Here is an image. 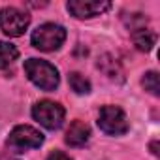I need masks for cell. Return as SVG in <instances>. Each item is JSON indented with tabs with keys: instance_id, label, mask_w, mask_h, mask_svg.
Returning a JSON list of instances; mask_svg holds the SVG:
<instances>
[{
	"instance_id": "ba28073f",
	"label": "cell",
	"mask_w": 160,
	"mask_h": 160,
	"mask_svg": "<svg viewBox=\"0 0 160 160\" xmlns=\"http://www.w3.org/2000/svg\"><path fill=\"white\" fill-rule=\"evenodd\" d=\"M91 139V126L83 121H72L66 134H64V141L70 147H85Z\"/></svg>"
},
{
	"instance_id": "4fadbf2b",
	"label": "cell",
	"mask_w": 160,
	"mask_h": 160,
	"mask_svg": "<svg viewBox=\"0 0 160 160\" xmlns=\"http://www.w3.org/2000/svg\"><path fill=\"white\" fill-rule=\"evenodd\" d=\"M141 85L147 92H151L152 96H160V83H158V72L151 70L141 77Z\"/></svg>"
},
{
	"instance_id": "7c38bea8",
	"label": "cell",
	"mask_w": 160,
	"mask_h": 160,
	"mask_svg": "<svg viewBox=\"0 0 160 160\" xmlns=\"http://www.w3.org/2000/svg\"><path fill=\"white\" fill-rule=\"evenodd\" d=\"M98 68L109 77V79H115V77H119V79H122L121 75H122V70H121V66H119V62L111 57V55H104L102 57V60L98 62Z\"/></svg>"
},
{
	"instance_id": "7a4b0ae2",
	"label": "cell",
	"mask_w": 160,
	"mask_h": 160,
	"mask_svg": "<svg viewBox=\"0 0 160 160\" xmlns=\"http://www.w3.org/2000/svg\"><path fill=\"white\" fill-rule=\"evenodd\" d=\"M64 42H66V28L57 23H43V25L36 27L30 36L32 47H36L38 51H43V53L60 49V45Z\"/></svg>"
},
{
	"instance_id": "6da1fadb",
	"label": "cell",
	"mask_w": 160,
	"mask_h": 160,
	"mask_svg": "<svg viewBox=\"0 0 160 160\" xmlns=\"http://www.w3.org/2000/svg\"><path fill=\"white\" fill-rule=\"evenodd\" d=\"M23 70H25V73L28 77V81L32 85H36L40 91L51 92L60 83L58 70L49 60H42V58H34V57L27 58L25 64H23Z\"/></svg>"
},
{
	"instance_id": "2e32d148",
	"label": "cell",
	"mask_w": 160,
	"mask_h": 160,
	"mask_svg": "<svg viewBox=\"0 0 160 160\" xmlns=\"http://www.w3.org/2000/svg\"><path fill=\"white\" fill-rule=\"evenodd\" d=\"M0 160H17L15 156H10V154H0Z\"/></svg>"
},
{
	"instance_id": "52a82bcc",
	"label": "cell",
	"mask_w": 160,
	"mask_h": 160,
	"mask_svg": "<svg viewBox=\"0 0 160 160\" xmlns=\"http://www.w3.org/2000/svg\"><path fill=\"white\" fill-rule=\"evenodd\" d=\"M66 10L75 19H92L111 10V2H106V0H70L66 4Z\"/></svg>"
},
{
	"instance_id": "30bf717a",
	"label": "cell",
	"mask_w": 160,
	"mask_h": 160,
	"mask_svg": "<svg viewBox=\"0 0 160 160\" xmlns=\"http://www.w3.org/2000/svg\"><path fill=\"white\" fill-rule=\"evenodd\" d=\"M68 83H70V87H72V91L75 94H89L91 89H92L91 81L83 73H79V72H72L68 75Z\"/></svg>"
},
{
	"instance_id": "8fae6325",
	"label": "cell",
	"mask_w": 160,
	"mask_h": 160,
	"mask_svg": "<svg viewBox=\"0 0 160 160\" xmlns=\"http://www.w3.org/2000/svg\"><path fill=\"white\" fill-rule=\"evenodd\" d=\"M19 57V49L10 42H0V70L13 64Z\"/></svg>"
},
{
	"instance_id": "8992f818",
	"label": "cell",
	"mask_w": 160,
	"mask_h": 160,
	"mask_svg": "<svg viewBox=\"0 0 160 160\" xmlns=\"http://www.w3.org/2000/svg\"><path fill=\"white\" fill-rule=\"evenodd\" d=\"M30 25V15L15 6H6L0 10V30L10 38H19L27 32Z\"/></svg>"
},
{
	"instance_id": "277c9868",
	"label": "cell",
	"mask_w": 160,
	"mask_h": 160,
	"mask_svg": "<svg viewBox=\"0 0 160 160\" xmlns=\"http://www.w3.org/2000/svg\"><path fill=\"white\" fill-rule=\"evenodd\" d=\"M98 128L108 136H124L130 130V122L119 106H104L98 113Z\"/></svg>"
},
{
	"instance_id": "5bb4252c",
	"label": "cell",
	"mask_w": 160,
	"mask_h": 160,
	"mask_svg": "<svg viewBox=\"0 0 160 160\" xmlns=\"http://www.w3.org/2000/svg\"><path fill=\"white\" fill-rule=\"evenodd\" d=\"M45 160H73V158L70 154L62 152V151H53V152H49V156Z\"/></svg>"
},
{
	"instance_id": "3957f363",
	"label": "cell",
	"mask_w": 160,
	"mask_h": 160,
	"mask_svg": "<svg viewBox=\"0 0 160 160\" xmlns=\"http://www.w3.org/2000/svg\"><path fill=\"white\" fill-rule=\"evenodd\" d=\"M42 145H43V134L30 124H17L6 139V147L13 152H25L30 149H38Z\"/></svg>"
},
{
	"instance_id": "9c48e42d",
	"label": "cell",
	"mask_w": 160,
	"mask_h": 160,
	"mask_svg": "<svg viewBox=\"0 0 160 160\" xmlns=\"http://www.w3.org/2000/svg\"><path fill=\"white\" fill-rule=\"evenodd\" d=\"M132 42H134V45H136V49H138V51L149 53V51L154 47V43H156V34H154V32H151V30L141 28V30L132 32Z\"/></svg>"
},
{
	"instance_id": "9a60e30c",
	"label": "cell",
	"mask_w": 160,
	"mask_h": 160,
	"mask_svg": "<svg viewBox=\"0 0 160 160\" xmlns=\"http://www.w3.org/2000/svg\"><path fill=\"white\" fill-rule=\"evenodd\" d=\"M149 147H151V152L154 154V156H158L160 152H158V139H152L151 143H149Z\"/></svg>"
},
{
	"instance_id": "5b68a950",
	"label": "cell",
	"mask_w": 160,
	"mask_h": 160,
	"mask_svg": "<svg viewBox=\"0 0 160 160\" xmlns=\"http://www.w3.org/2000/svg\"><path fill=\"white\" fill-rule=\"evenodd\" d=\"M32 117L34 121H38L43 128L47 130H58L64 124V117L66 111L58 102L53 100H40L32 106Z\"/></svg>"
}]
</instances>
